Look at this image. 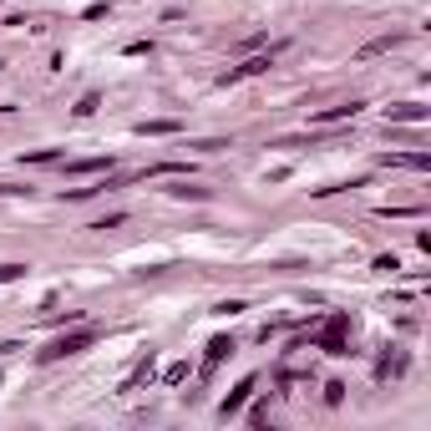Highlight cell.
Instances as JSON below:
<instances>
[{"label": "cell", "mask_w": 431, "mask_h": 431, "mask_svg": "<svg viewBox=\"0 0 431 431\" xmlns=\"http://www.w3.org/2000/svg\"><path fill=\"white\" fill-rule=\"evenodd\" d=\"M254 385H259V381L249 376V381H239V385H233V391H228V396L219 401V416H224V421H228V416H239V406H244V401L254 396Z\"/></svg>", "instance_id": "3957f363"}, {"label": "cell", "mask_w": 431, "mask_h": 431, "mask_svg": "<svg viewBox=\"0 0 431 431\" xmlns=\"http://www.w3.org/2000/svg\"><path fill=\"white\" fill-rule=\"evenodd\" d=\"M163 381H167V385H183V381H188V360H178V365H167V371H163Z\"/></svg>", "instance_id": "9a60e30c"}, {"label": "cell", "mask_w": 431, "mask_h": 431, "mask_svg": "<svg viewBox=\"0 0 431 431\" xmlns=\"http://www.w3.org/2000/svg\"><path fill=\"white\" fill-rule=\"evenodd\" d=\"M381 163H385V167H391V163H396V167H431L426 153H385Z\"/></svg>", "instance_id": "30bf717a"}, {"label": "cell", "mask_w": 431, "mask_h": 431, "mask_svg": "<svg viewBox=\"0 0 431 431\" xmlns=\"http://www.w3.org/2000/svg\"><path fill=\"white\" fill-rule=\"evenodd\" d=\"M11 279H26V264H0V285H11Z\"/></svg>", "instance_id": "e0dca14e"}, {"label": "cell", "mask_w": 431, "mask_h": 431, "mask_svg": "<svg viewBox=\"0 0 431 431\" xmlns=\"http://www.w3.org/2000/svg\"><path fill=\"white\" fill-rule=\"evenodd\" d=\"M97 107H102V102H97V92H86V97L76 102V117H92V112H97Z\"/></svg>", "instance_id": "2e32d148"}, {"label": "cell", "mask_w": 431, "mask_h": 431, "mask_svg": "<svg viewBox=\"0 0 431 431\" xmlns=\"http://www.w3.org/2000/svg\"><path fill=\"white\" fill-rule=\"evenodd\" d=\"M92 340H97V330H92V325H76L71 335H56L46 350H41V360H67V355H81Z\"/></svg>", "instance_id": "6da1fadb"}, {"label": "cell", "mask_w": 431, "mask_h": 431, "mask_svg": "<svg viewBox=\"0 0 431 431\" xmlns=\"http://www.w3.org/2000/svg\"><path fill=\"white\" fill-rule=\"evenodd\" d=\"M269 61H274V51H269V56H249L244 67H233V71H224L219 81H224V86H233V81H244V76H259V71H269Z\"/></svg>", "instance_id": "5b68a950"}, {"label": "cell", "mask_w": 431, "mask_h": 431, "mask_svg": "<svg viewBox=\"0 0 431 431\" xmlns=\"http://www.w3.org/2000/svg\"><path fill=\"white\" fill-rule=\"evenodd\" d=\"M167 193H172V198H208L203 188H188V183H183V188H167Z\"/></svg>", "instance_id": "ac0fdd59"}, {"label": "cell", "mask_w": 431, "mask_h": 431, "mask_svg": "<svg viewBox=\"0 0 431 431\" xmlns=\"http://www.w3.org/2000/svg\"><path fill=\"white\" fill-rule=\"evenodd\" d=\"M233 355V340L228 335H219V340H208V355H203V376L213 371V365H219V360H228Z\"/></svg>", "instance_id": "9c48e42d"}, {"label": "cell", "mask_w": 431, "mask_h": 431, "mask_svg": "<svg viewBox=\"0 0 431 431\" xmlns=\"http://www.w3.org/2000/svg\"><path fill=\"white\" fill-rule=\"evenodd\" d=\"M137 132H142V137H167V132H178V122H172V117H158V122H137Z\"/></svg>", "instance_id": "8fae6325"}, {"label": "cell", "mask_w": 431, "mask_h": 431, "mask_svg": "<svg viewBox=\"0 0 431 431\" xmlns=\"http://www.w3.org/2000/svg\"><path fill=\"white\" fill-rule=\"evenodd\" d=\"M396 46H406V31H396V36H376V41H365V46H360V61H371V56H385V51H396Z\"/></svg>", "instance_id": "8992f818"}, {"label": "cell", "mask_w": 431, "mask_h": 431, "mask_svg": "<svg viewBox=\"0 0 431 431\" xmlns=\"http://www.w3.org/2000/svg\"><path fill=\"white\" fill-rule=\"evenodd\" d=\"M112 172V158H81V163H71V172Z\"/></svg>", "instance_id": "4fadbf2b"}, {"label": "cell", "mask_w": 431, "mask_h": 431, "mask_svg": "<svg viewBox=\"0 0 431 431\" xmlns=\"http://www.w3.org/2000/svg\"><path fill=\"white\" fill-rule=\"evenodd\" d=\"M360 107H365V102H335V107H325V112H315L310 122H315V127H330V122H350V117L360 112Z\"/></svg>", "instance_id": "277c9868"}, {"label": "cell", "mask_w": 431, "mask_h": 431, "mask_svg": "<svg viewBox=\"0 0 431 431\" xmlns=\"http://www.w3.org/2000/svg\"><path fill=\"white\" fill-rule=\"evenodd\" d=\"M15 193H26V198H31V188H15V183H0V198H15Z\"/></svg>", "instance_id": "ffe728a7"}, {"label": "cell", "mask_w": 431, "mask_h": 431, "mask_svg": "<svg viewBox=\"0 0 431 431\" xmlns=\"http://www.w3.org/2000/svg\"><path fill=\"white\" fill-rule=\"evenodd\" d=\"M401 371H406V350H396V345H391V350L381 355V365H376V381H391Z\"/></svg>", "instance_id": "52a82bcc"}, {"label": "cell", "mask_w": 431, "mask_h": 431, "mask_svg": "<svg viewBox=\"0 0 431 431\" xmlns=\"http://www.w3.org/2000/svg\"><path fill=\"white\" fill-rule=\"evenodd\" d=\"M325 401H330V406H340V401H345V385H340V381H330V385H325Z\"/></svg>", "instance_id": "d6986e66"}, {"label": "cell", "mask_w": 431, "mask_h": 431, "mask_svg": "<svg viewBox=\"0 0 431 431\" xmlns=\"http://www.w3.org/2000/svg\"><path fill=\"white\" fill-rule=\"evenodd\" d=\"M345 330H350V320H345V315H330V320H325V335H320V350H325V355H350Z\"/></svg>", "instance_id": "7a4b0ae2"}, {"label": "cell", "mask_w": 431, "mask_h": 431, "mask_svg": "<svg viewBox=\"0 0 431 431\" xmlns=\"http://www.w3.org/2000/svg\"><path fill=\"white\" fill-rule=\"evenodd\" d=\"M61 158V147H36V153H26L20 163H56Z\"/></svg>", "instance_id": "5bb4252c"}, {"label": "cell", "mask_w": 431, "mask_h": 431, "mask_svg": "<svg viewBox=\"0 0 431 431\" xmlns=\"http://www.w3.org/2000/svg\"><path fill=\"white\" fill-rule=\"evenodd\" d=\"M385 117H391V122H426L431 112L421 102H401V107H385Z\"/></svg>", "instance_id": "ba28073f"}, {"label": "cell", "mask_w": 431, "mask_h": 431, "mask_svg": "<svg viewBox=\"0 0 431 431\" xmlns=\"http://www.w3.org/2000/svg\"><path fill=\"white\" fill-rule=\"evenodd\" d=\"M142 381H153V350H147V360H142V365H137V371H132V376H127V381H122V391H137V385H142Z\"/></svg>", "instance_id": "7c38bea8"}]
</instances>
